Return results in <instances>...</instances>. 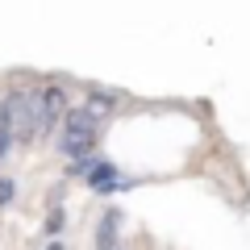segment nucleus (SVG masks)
I'll list each match as a JSON object with an SVG mask.
<instances>
[{"mask_svg":"<svg viewBox=\"0 0 250 250\" xmlns=\"http://www.w3.org/2000/svg\"><path fill=\"white\" fill-rule=\"evenodd\" d=\"M0 108H4V117H9L13 138H25V142L46 138V134H50V125H54L50 117H46L38 92H9V96L0 100Z\"/></svg>","mask_w":250,"mask_h":250,"instance_id":"nucleus-1","label":"nucleus"},{"mask_svg":"<svg viewBox=\"0 0 250 250\" xmlns=\"http://www.w3.org/2000/svg\"><path fill=\"white\" fill-rule=\"evenodd\" d=\"M59 121H62V129H59V154H62V159H71V163L88 159L92 146H96L100 121L92 113H83V108H67Z\"/></svg>","mask_w":250,"mask_h":250,"instance_id":"nucleus-2","label":"nucleus"},{"mask_svg":"<svg viewBox=\"0 0 250 250\" xmlns=\"http://www.w3.org/2000/svg\"><path fill=\"white\" fill-rule=\"evenodd\" d=\"M83 179H88V188L92 192H100V196H113V192H125V188H134V179H121L117 175V163H108L104 154H92V163H88V171H83Z\"/></svg>","mask_w":250,"mask_h":250,"instance_id":"nucleus-3","label":"nucleus"},{"mask_svg":"<svg viewBox=\"0 0 250 250\" xmlns=\"http://www.w3.org/2000/svg\"><path fill=\"white\" fill-rule=\"evenodd\" d=\"M117 225H121V213L108 208L104 221L96 225V250H117Z\"/></svg>","mask_w":250,"mask_h":250,"instance_id":"nucleus-4","label":"nucleus"},{"mask_svg":"<svg viewBox=\"0 0 250 250\" xmlns=\"http://www.w3.org/2000/svg\"><path fill=\"white\" fill-rule=\"evenodd\" d=\"M117 96L121 92H113V88H88V104H83V113H113L117 108Z\"/></svg>","mask_w":250,"mask_h":250,"instance_id":"nucleus-5","label":"nucleus"},{"mask_svg":"<svg viewBox=\"0 0 250 250\" xmlns=\"http://www.w3.org/2000/svg\"><path fill=\"white\" fill-rule=\"evenodd\" d=\"M13 150V129H9V117H4V108H0V159Z\"/></svg>","mask_w":250,"mask_h":250,"instance_id":"nucleus-6","label":"nucleus"},{"mask_svg":"<svg viewBox=\"0 0 250 250\" xmlns=\"http://www.w3.org/2000/svg\"><path fill=\"white\" fill-rule=\"evenodd\" d=\"M62 225H67V213H62V208H50V217H46V233H50V238H59Z\"/></svg>","mask_w":250,"mask_h":250,"instance_id":"nucleus-7","label":"nucleus"},{"mask_svg":"<svg viewBox=\"0 0 250 250\" xmlns=\"http://www.w3.org/2000/svg\"><path fill=\"white\" fill-rule=\"evenodd\" d=\"M13 196H17V184H13L9 175H0V208L13 205Z\"/></svg>","mask_w":250,"mask_h":250,"instance_id":"nucleus-8","label":"nucleus"},{"mask_svg":"<svg viewBox=\"0 0 250 250\" xmlns=\"http://www.w3.org/2000/svg\"><path fill=\"white\" fill-rule=\"evenodd\" d=\"M46 250H67V246H62V242H50V246H46Z\"/></svg>","mask_w":250,"mask_h":250,"instance_id":"nucleus-9","label":"nucleus"}]
</instances>
